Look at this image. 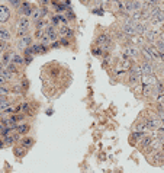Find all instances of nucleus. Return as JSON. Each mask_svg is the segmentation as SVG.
<instances>
[{
    "instance_id": "nucleus-33",
    "label": "nucleus",
    "mask_w": 164,
    "mask_h": 173,
    "mask_svg": "<svg viewBox=\"0 0 164 173\" xmlns=\"http://www.w3.org/2000/svg\"><path fill=\"white\" fill-rule=\"evenodd\" d=\"M36 28H38V31H41V29L44 28V24H42V20H39L38 24H36Z\"/></svg>"
},
{
    "instance_id": "nucleus-11",
    "label": "nucleus",
    "mask_w": 164,
    "mask_h": 173,
    "mask_svg": "<svg viewBox=\"0 0 164 173\" xmlns=\"http://www.w3.org/2000/svg\"><path fill=\"white\" fill-rule=\"evenodd\" d=\"M140 143H141V147H142V149H147V147H151V144H153V138L145 135V137L141 140Z\"/></svg>"
},
{
    "instance_id": "nucleus-8",
    "label": "nucleus",
    "mask_w": 164,
    "mask_h": 173,
    "mask_svg": "<svg viewBox=\"0 0 164 173\" xmlns=\"http://www.w3.org/2000/svg\"><path fill=\"white\" fill-rule=\"evenodd\" d=\"M15 131L18 132L19 135L22 134H26L29 131V125L28 124H16V128H15Z\"/></svg>"
},
{
    "instance_id": "nucleus-41",
    "label": "nucleus",
    "mask_w": 164,
    "mask_h": 173,
    "mask_svg": "<svg viewBox=\"0 0 164 173\" xmlns=\"http://www.w3.org/2000/svg\"><path fill=\"white\" fill-rule=\"evenodd\" d=\"M61 44H63V45H67L68 41H67V39H63V41H61Z\"/></svg>"
},
{
    "instance_id": "nucleus-20",
    "label": "nucleus",
    "mask_w": 164,
    "mask_h": 173,
    "mask_svg": "<svg viewBox=\"0 0 164 173\" xmlns=\"http://www.w3.org/2000/svg\"><path fill=\"white\" fill-rule=\"evenodd\" d=\"M97 42L100 44V45H107V44H109V38H107V35H100V37L97 38Z\"/></svg>"
},
{
    "instance_id": "nucleus-16",
    "label": "nucleus",
    "mask_w": 164,
    "mask_h": 173,
    "mask_svg": "<svg viewBox=\"0 0 164 173\" xmlns=\"http://www.w3.org/2000/svg\"><path fill=\"white\" fill-rule=\"evenodd\" d=\"M134 29H135V34L138 32V34H142L145 31V25L142 24H138V22H134Z\"/></svg>"
},
{
    "instance_id": "nucleus-45",
    "label": "nucleus",
    "mask_w": 164,
    "mask_h": 173,
    "mask_svg": "<svg viewBox=\"0 0 164 173\" xmlns=\"http://www.w3.org/2000/svg\"><path fill=\"white\" fill-rule=\"evenodd\" d=\"M83 2H86V0H83Z\"/></svg>"
},
{
    "instance_id": "nucleus-18",
    "label": "nucleus",
    "mask_w": 164,
    "mask_h": 173,
    "mask_svg": "<svg viewBox=\"0 0 164 173\" xmlns=\"http://www.w3.org/2000/svg\"><path fill=\"white\" fill-rule=\"evenodd\" d=\"M60 34H61V35H67V37H71L73 32L67 28V26H65V25H63V26H60Z\"/></svg>"
},
{
    "instance_id": "nucleus-10",
    "label": "nucleus",
    "mask_w": 164,
    "mask_h": 173,
    "mask_svg": "<svg viewBox=\"0 0 164 173\" xmlns=\"http://www.w3.org/2000/svg\"><path fill=\"white\" fill-rule=\"evenodd\" d=\"M25 153H26V150L22 149L20 145H15L13 147V154L16 156V157H23Z\"/></svg>"
},
{
    "instance_id": "nucleus-26",
    "label": "nucleus",
    "mask_w": 164,
    "mask_h": 173,
    "mask_svg": "<svg viewBox=\"0 0 164 173\" xmlns=\"http://www.w3.org/2000/svg\"><path fill=\"white\" fill-rule=\"evenodd\" d=\"M9 89L7 87H5V86H0V96H7L9 95Z\"/></svg>"
},
{
    "instance_id": "nucleus-32",
    "label": "nucleus",
    "mask_w": 164,
    "mask_h": 173,
    "mask_svg": "<svg viewBox=\"0 0 164 173\" xmlns=\"http://www.w3.org/2000/svg\"><path fill=\"white\" fill-rule=\"evenodd\" d=\"M124 7H125L126 10H132V3H125V5H124Z\"/></svg>"
},
{
    "instance_id": "nucleus-23",
    "label": "nucleus",
    "mask_w": 164,
    "mask_h": 173,
    "mask_svg": "<svg viewBox=\"0 0 164 173\" xmlns=\"http://www.w3.org/2000/svg\"><path fill=\"white\" fill-rule=\"evenodd\" d=\"M9 108H10V102L9 101L3 102V103H0V112H5L6 109H9Z\"/></svg>"
},
{
    "instance_id": "nucleus-19",
    "label": "nucleus",
    "mask_w": 164,
    "mask_h": 173,
    "mask_svg": "<svg viewBox=\"0 0 164 173\" xmlns=\"http://www.w3.org/2000/svg\"><path fill=\"white\" fill-rule=\"evenodd\" d=\"M10 58L13 60L15 64H23V58L20 57V55H18V54H12V55H10Z\"/></svg>"
},
{
    "instance_id": "nucleus-43",
    "label": "nucleus",
    "mask_w": 164,
    "mask_h": 173,
    "mask_svg": "<svg viewBox=\"0 0 164 173\" xmlns=\"http://www.w3.org/2000/svg\"><path fill=\"white\" fill-rule=\"evenodd\" d=\"M2 70H3V64H0V73H2Z\"/></svg>"
},
{
    "instance_id": "nucleus-36",
    "label": "nucleus",
    "mask_w": 164,
    "mask_h": 173,
    "mask_svg": "<svg viewBox=\"0 0 164 173\" xmlns=\"http://www.w3.org/2000/svg\"><path fill=\"white\" fill-rule=\"evenodd\" d=\"M6 101H9L7 96H0V103H3V102H6Z\"/></svg>"
},
{
    "instance_id": "nucleus-3",
    "label": "nucleus",
    "mask_w": 164,
    "mask_h": 173,
    "mask_svg": "<svg viewBox=\"0 0 164 173\" xmlns=\"http://www.w3.org/2000/svg\"><path fill=\"white\" fill-rule=\"evenodd\" d=\"M44 35H45L49 41H55V39H57V31H55V28H54V25L47 26V28H45V34Z\"/></svg>"
},
{
    "instance_id": "nucleus-14",
    "label": "nucleus",
    "mask_w": 164,
    "mask_h": 173,
    "mask_svg": "<svg viewBox=\"0 0 164 173\" xmlns=\"http://www.w3.org/2000/svg\"><path fill=\"white\" fill-rule=\"evenodd\" d=\"M20 13L25 15V16H29V15H32V10L29 7L28 3H23V7H20Z\"/></svg>"
},
{
    "instance_id": "nucleus-4",
    "label": "nucleus",
    "mask_w": 164,
    "mask_h": 173,
    "mask_svg": "<svg viewBox=\"0 0 164 173\" xmlns=\"http://www.w3.org/2000/svg\"><path fill=\"white\" fill-rule=\"evenodd\" d=\"M35 144V140L34 138H31V137H25V138H22L20 140V147L22 149H25V150H29L32 145Z\"/></svg>"
},
{
    "instance_id": "nucleus-38",
    "label": "nucleus",
    "mask_w": 164,
    "mask_h": 173,
    "mask_svg": "<svg viewBox=\"0 0 164 173\" xmlns=\"http://www.w3.org/2000/svg\"><path fill=\"white\" fill-rule=\"evenodd\" d=\"M67 18H70V19H74V13H73V12L67 13Z\"/></svg>"
},
{
    "instance_id": "nucleus-5",
    "label": "nucleus",
    "mask_w": 164,
    "mask_h": 173,
    "mask_svg": "<svg viewBox=\"0 0 164 173\" xmlns=\"http://www.w3.org/2000/svg\"><path fill=\"white\" fill-rule=\"evenodd\" d=\"M144 137H145V132H142V131H134V132L131 134V144L140 143Z\"/></svg>"
},
{
    "instance_id": "nucleus-28",
    "label": "nucleus",
    "mask_w": 164,
    "mask_h": 173,
    "mask_svg": "<svg viewBox=\"0 0 164 173\" xmlns=\"http://www.w3.org/2000/svg\"><path fill=\"white\" fill-rule=\"evenodd\" d=\"M12 90H13L15 93H20V92H22V86H20V84H15Z\"/></svg>"
},
{
    "instance_id": "nucleus-24",
    "label": "nucleus",
    "mask_w": 164,
    "mask_h": 173,
    "mask_svg": "<svg viewBox=\"0 0 164 173\" xmlns=\"http://www.w3.org/2000/svg\"><path fill=\"white\" fill-rule=\"evenodd\" d=\"M138 82H140V76L131 74V76H129V83H131V84H137Z\"/></svg>"
},
{
    "instance_id": "nucleus-40",
    "label": "nucleus",
    "mask_w": 164,
    "mask_h": 173,
    "mask_svg": "<svg viewBox=\"0 0 164 173\" xmlns=\"http://www.w3.org/2000/svg\"><path fill=\"white\" fill-rule=\"evenodd\" d=\"M93 53L96 54V55H99V54H100V48H96L95 51H93Z\"/></svg>"
},
{
    "instance_id": "nucleus-30",
    "label": "nucleus",
    "mask_w": 164,
    "mask_h": 173,
    "mask_svg": "<svg viewBox=\"0 0 164 173\" xmlns=\"http://www.w3.org/2000/svg\"><path fill=\"white\" fill-rule=\"evenodd\" d=\"M6 70H7V71H12V73H18L16 71V67H15L13 64H9V67L6 68Z\"/></svg>"
},
{
    "instance_id": "nucleus-2",
    "label": "nucleus",
    "mask_w": 164,
    "mask_h": 173,
    "mask_svg": "<svg viewBox=\"0 0 164 173\" xmlns=\"http://www.w3.org/2000/svg\"><path fill=\"white\" fill-rule=\"evenodd\" d=\"M151 18H153V22H155V24H161V22H164V10L154 9L153 10V13H151Z\"/></svg>"
},
{
    "instance_id": "nucleus-22",
    "label": "nucleus",
    "mask_w": 164,
    "mask_h": 173,
    "mask_svg": "<svg viewBox=\"0 0 164 173\" xmlns=\"http://www.w3.org/2000/svg\"><path fill=\"white\" fill-rule=\"evenodd\" d=\"M141 7H142L141 2H138V0H134V2H132V10H138V12H140Z\"/></svg>"
},
{
    "instance_id": "nucleus-13",
    "label": "nucleus",
    "mask_w": 164,
    "mask_h": 173,
    "mask_svg": "<svg viewBox=\"0 0 164 173\" xmlns=\"http://www.w3.org/2000/svg\"><path fill=\"white\" fill-rule=\"evenodd\" d=\"M3 143H5V147H6V145H13L15 143H16V140H15L13 135L10 134V135H7V137H5V138H3Z\"/></svg>"
},
{
    "instance_id": "nucleus-1",
    "label": "nucleus",
    "mask_w": 164,
    "mask_h": 173,
    "mask_svg": "<svg viewBox=\"0 0 164 173\" xmlns=\"http://www.w3.org/2000/svg\"><path fill=\"white\" fill-rule=\"evenodd\" d=\"M145 124V128H150V130H157L160 127V118H147L142 119Z\"/></svg>"
},
{
    "instance_id": "nucleus-7",
    "label": "nucleus",
    "mask_w": 164,
    "mask_h": 173,
    "mask_svg": "<svg viewBox=\"0 0 164 173\" xmlns=\"http://www.w3.org/2000/svg\"><path fill=\"white\" fill-rule=\"evenodd\" d=\"M10 16V10L6 7V6H0V22H6V20L9 19Z\"/></svg>"
},
{
    "instance_id": "nucleus-21",
    "label": "nucleus",
    "mask_w": 164,
    "mask_h": 173,
    "mask_svg": "<svg viewBox=\"0 0 164 173\" xmlns=\"http://www.w3.org/2000/svg\"><path fill=\"white\" fill-rule=\"evenodd\" d=\"M0 76H3V77L6 79V80H10V79L13 77V74H12L10 71H7V70H5V68H3V70H2V74H0Z\"/></svg>"
},
{
    "instance_id": "nucleus-6",
    "label": "nucleus",
    "mask_w": 164,
    "mask_h": 173,
    "mask_svg": "<svg viewBox=\"0 0 164 173\" xmlns=\"http://www.w3.org/2000/svg\"><path fill=\"white\" fill-rule=\"evenodd\" d=\"M124 32H125L126 35H134L135 34V29H134V20L129 19L128 22H125V25H124Z\"/></svg>"
},
{
    "instance_id": "nucleus-37",
    "label": "nucleus",
    "mask_w": 164,
    "mask_h": 173,
    "mask_svg": "<svg viewBox=\"0 0 164 173\" xmlns=\"http://www.w3.org/2000/svg\"><path fill=\"white\" fill-rule=\"evenodd\" d=\"M6 82H7V80H6L5 77H3V76H0V84H5Z\"/></svg>"
},
{
    "instance_id": "nucleus-29",
    "label": "nucleus",
    "mask_w": 164,
    "mask_h": 173,
    "mask_svg": "<svg viewBox=\"0 0 164 173\" xmlns=\"http://www.w3.org/2000/svg\"><path fill=\"white\" fill-rule=\"evenodd\" d=\"M39 16H41V13H39V10H35L34 13H32V18H34V20H38Z\"/></svg>"
},
{
    "instance_id": "nucleus-34",
    "label": "nucleus",
    "mask_w": 164,
    "mask_h": 173,
    "mask_svg": "<svg viewBox=\"0 0 164 173\" xmlns=\"http://www.w3.org/2000/svg\"><path fill=\"white\" fill-rule=\"evenodd\" d=\"M158 3V0H148V5H151V6H155Z\"/></svg>"
},
{
    "instance_id": "nucleus-9",
    "label": "nucleus",
    "mask_w": 164,
    "mask_h": 173,
    "mask_svg": "<svg viewBox=\"0 0 164 173\" xmlns=\"http://www.w3.org/2000/svg\"><path fill=\"white\" fill-rule=\"evenodd\" d=\"M141 71L144 73V74H153V66H151L150 63H144L142 66H141Z\"/></svg>"
},
{
    "instance_id": "nucleus-39",
    "label": "nucleus",
    "mask_w": 164,
    "mask_h": 173,
    "mask_svg": "<svg viewBox=\"0 0 164 173\" xmlns=\"http://www.w3.org/2000/svg\"><path fill=\"white\" fill-rule=\"evenodd\" d=\"M5 147V143H3V138L0 137V149H3Z\"/></svg>"
},
{
    "instance_id": "nucleus-35",
    "label": "nucleus",
    "mask_w": 164,
    "mask_h": 173,
    "mask_svg": "<svg viewBox=\"0 0 164 173\" xmlns=\"http://www.w3.org/2000/svg\"><path fill=\"white\" fill-rule=\"evenodd\" d=\"M48 42H49V39L45 35H42V44H48Z\"/></svg>"
},
{
    "instance_id": "nucleus-31",
    "label": "nucleus",
    "mask_w": 164,
    "mask_h": 173,
    "mask_svg": "<svg viewBox=\"0 0 164 173\" xmlns=\"http://www.w3.org/2000/svg\"><path fill=\"white\" fill-rule=\"evenodd\" d=\"M10 3H12L15 7H18V6L20 5V0H10Z\"/></svg>"
},
{
    "instance_id": "nucleus-12",
    "label": "nucleus",
    "mask_w": 164,
    "mask_h": 173,
    "mask_svg": "<svg viewBox=\"0 0 164 173\" xmlns=\"http://www.w3.org/2000/svg\"><path fill=\"white\" fill-rule=\"evenodd\" d=\"M10 39V32L6 29H0V41H9Z\"/></svg>"
},
{
    "instance_id": "nucleus-27",
    "label": "nucleus",
    "mask_w": 164,
    "mask_h": 173,
    "mask_svg": "<svg viewBox=\"0 0 164 173\" xmlns=\"http://www.w3.org/2000/svg\"><path fill=\"white\" fill-rule=\"evenodd\" d=\"M20 106V111H23V112H28L29 111V103H22V105H19Z\"/></svg>"
},
{
    "instance_id": "nucleus-15",
    "label": "nucleus",
    "mask_w": 164,
    "mask_h": 173,
    "mask_svg": "<svg viewBox=\"0 0 164 173\" xmlns=\"http://www.w3.org/2000/svg\"><path fill=\"white\" fill-rule=\"evenodd\" d=\"M31 41H32V38H31L29 35H26V37H23V38L19 41V47H22V48H23V47H26L28 44H31Z\"/></svg>"
},
{
    "instance_id": "nucleus-44",
    "label": "nucleus",
    "mask_w": 164,
    "mask_h": 173,
    "mask_svg": "<svg viewBox=\"0 0 164 173\" xmlns=\"http://www.w3.org/2000/svg\"><path fill=\"white\" fill-rule=\"evenodd\" d=\"M161 42H164V34L161 35Z\"/></svg>"
},
{
    "instance_id": "nucleus-25",
    "label": "nucleus",
    "mask_w": 164,
    "mask_h": 173,
    "mask_svg": "<svg viewBox=\"0 0 164 173\" xmlns=\"http://www.w3.org/2000/svg\"><path fill=\"white\" fill-rule=\"evenodd\" d=\"M155 45H157V51H158L160 54H164V42H161V41H157V44H155Z\"/></svg>"
},
{
    "instance_id": "nucleus-17",
    "label": "nucleus",
    "mask_w": 164,
    "mask_h": 173,
    "mask_svg": "<svg viewBox=\"0 0 164 173\" xmlns=\"http://www.w3.org/2000/svg\"><path fill=\"white\" fill-rule=\"evenodd\" d=\"M28 26H29V22H28V19H20V22H19V31H28Z\"/></svg>"
},
{
    "instance_id": "nucleus-42",
    "label": "nucleus",
    "mask_w": 164,
    "mask_h": 173,
    "mask_svg": "<svg viewBox=\"0 0 164 173\" xmlns=\"http://www.w3.org/2000/svg\"><path fill=\"white\" fill-rule=\"evenodd\" d=\"M41 2H42V5H47L48 3V0H41Z\"/></svg>"
}]
</instances>
